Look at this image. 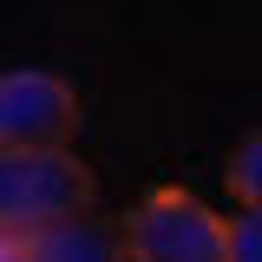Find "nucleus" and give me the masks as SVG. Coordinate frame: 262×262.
<instances>
[{"label":"nucleus","instance_id":"nucleus-5","mask_svg":"<svg viewBox=\"0 0 262 262\" xmlns=\"http://www.w3.org/2000/svg\"><path fill=\"white\" fill-rule=\"evenodd\" d=\"M223 184H229V196L236 203H262V125L229 151V164H223Z\"/></svg>","mask_w":262,"mask_h":262},{"label":"nucleus","instance_id":"nucleus-1","mask_svg":"<svg viewBox=\"0 0 262 262\" xmlns=\"http://www.w3.org/2000/svg\"><path fill=\"white\" fill-rule=\"evenodd\" d=\"M85 210H98V177L72 144L0 151V229L7 236H33V229H53Z\"/></svg>","mask_w":262,"mask_h":262},{"label":"nucleus","instance_id":"nucleus-6","mask_svg":"<svg viewBox=\"0 0 262 262\" xmlns=\"http://www.w3.org/2000/svg\"><path fill=\"white\" fill-rule=\"evenodd\" d=\"M229 262H262V203H243V216H229Z\"/></svg>","mask_w":262,"mask_h":262},{"label":"nucleus","instance_id":"nucleus-3","mask_svg":"<svg viewBox=\"0 0 262 262\" xmlns=\"http://www.w3.org/2000/svg\"><path fill=\"white\" fill-rule=\"evenodd\" d=\"M79 125H85V105L72 79L46 66L0 72V151H53V144H72Z\"/></svg>","mask_w":262,"mask_h":262},{"label":"nucleus","instance_id":"nucleus-2","mask_svg":"<svg viewBox=\"0 0 262 262\" xmlns=\"http://www.w3.org/2000/svg\"><path fill=\"white\" fill-rule=\"evenodd\" d=\"M131 262H229V216L184 184H158L131 203Z\"/></svg>","mask_w":262,"mask_h":262},{"label":"nucleus","instance_id":"nucleus-4","mask_svg":"<svg viewBox=\"0 0 262 262\" xmlns=\"http://www.w3.org/2000/svg\"><path fill=\"white\" fill-rule=\"evenodd\" d=\"M27 262H131V229H125V216L85 210V216H66L53 229H33Z\"/></svg>","mask_w":262,"mask_h":262}]
</instances>
